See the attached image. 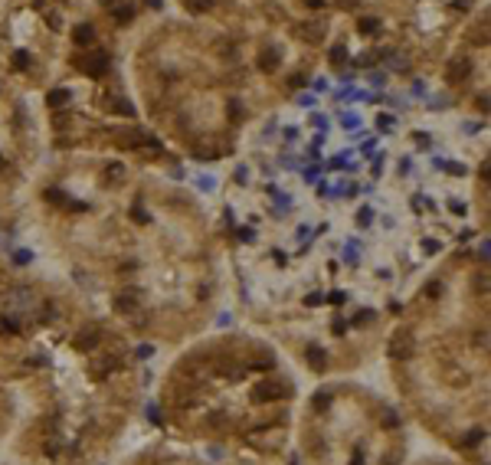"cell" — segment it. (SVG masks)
<instances>
[{"instance_id": "1", "label": "cell", "mask_w": 491, "mask_h": 465, "mask_svg": "<svg viewBox=\"0 0 491 465\" xmlns=\"http://www.w3.org/2000/svg\"><path fill=\"white\" fill-rule=\"evenodd\" d=\"M79 69L85 75H92V79H102V75H105V69H108V56L102 50H92V53H85V56L79 59Z\"/></svg>"}, {"instance_id": "2", "label": "cell", "mask_w": 491, "mask_h": 465, "mask_svg": "<svg viewBox=\"0 0 491 465\" xmlns=\"http://www.w3.org/2000/svg\"><path fill=\"white\" fill-rule=\"evenodd\" d=\"M292 33H295L298 39H305V43H321L324 33H328V26H324V23H315V20H308V23H295Z\"/></svg>"}, {"instance_id": "3", "label": "cell", "mask_w": 491, "mask_h": 465, "mask_svg": "<svg viewBox=\"0 0 491 465\" xmlns=\"http://www.w3.org/2000/svg\"><path fill=\"white\" fill-rule=\"evenodd\" d=\"M468 75H472V59H465V56H455L445 66V79L455 82V86H459V82H465Z\"/></svg>"}, {"instance_id": "4", "label": "cell", "mask_w": 491, "mask_h": 465, "mask_svg": "<svg viewBox=\"0 0 491 465\" xmlns=\"http://www.w3.org/2000/svg\"><path fill=\"white\" fill-rule=\"evenodd\" d=\"M112 305L121 311V315H131V311H138V295L135 291H118V295L112 298Z\"/></svg>"}, {"instance_id": "5", "label": "cell", "mask_w": 491, "mask_h": 465, "mask_svg": "<svg viewBox=\"0 0 491 465\" xmlns=\"http://www.w3.org/2000/svg\"><path fill=\"white\" fill-rule=\"evenodd\" d=\"M285 387H282V384H259V387H255V400H259V403H262V400H279V397H285Z\"/></svg>"}, {"instance_id": "6", "label": "cell", "mask_w": 491, "mask_h": 465, "mask_svg": "<svg viewBox=\"0 0 491 465\" xmlns=\"http://www.w3.org/2000/svg\"><path fill=\"white\" fill-rule=\"evenodd\" d=\"M393 354H396L399 360H410L413 357V337L406 334V331H403V334H396V341H393Z\"/></svg>"}, {"instance_id": "7", "label": "cell", "mask_w": 491, "mask_h": 465, "mask_svg": "<svg viewBox=\"0 0 491 465\" xmlns=\"http://www.w3.org/2000/svg\"><path fill=\"white\" fill-rule=\"evenodd\" d=\"M99 344V328H82L79 337H75V348L79 351H92Z\"/></svg>"}, {"instance_id": "8", "label": "cell", "mask_w": 491, "mask_h": 465, "mask_svg": "<svg viewBox=\"0 0 491 465\" xmlns=\"http://www.w3.org/2000/svg\"><path fill=\"white\" fill-rule=\"evenodd\" d=\"M279 62H282V53L275 50V46H269L265 53L259 56V69H265V72H272V69H279Z\"/></svg>"}, {"instance_id": "9", "label": "cell", "mask_w": 491, "mask_h": 465, "mask_svg": "<svg viewBox=\"0 0 491 465\" xmlns=\"http://www.w3.org/2000/svg\"><path fill=\"white\" fill-rule=\"evenodd\" d=\"M305 357H308V364L315 367V370H324V367H328V354L318 348V344H311V348L305 351Z\"/></svg>"}, {"instance_id": "10", "label": "cell", "mask_w": 491, "mask_h": 465, "mask_svg": "<svg viewBox=\"0 0 491 465\" xmlns=\"http://www.w3.org/2000/svg\"><path fill=\"white\" fill-rule=\"evenodd\" d=\"M328 62H331L334 69H341L344 62H347V46H344V43H334V46L328 50Z\"/></svg>"}, {"instance_id": "11", "label": "cell", "mask_w": 491, "mask_h": 465, "mask_svg": "<svg viewBox=\"0 0 491 465\" xmlns=\"http://www.w3.org/2000/svg\"><path fill=\"white\" fill-rule=\"evenodd\" d=\"M72 39H75V46H88V43H92V39H95V26H88V23L75 26Z\"/></svg>"}, {"instance_id": "12", "label": "cell", "mask_w": 491, "mask_h": 465, "mask_svg": "<svg viewBox=\"0 0 491 465\" xmlns=\"http://www.w3.org/2000/svg\"><path fill=\"white\" fill-rule=\"evenodd\" d=\"M108 108H112V112H118V115H135V108L128 105V99H121V95H108Z\"/></svg>"}, {"instance_id": "13", "label": "cell", "mask_w": 491, "mask_h": 465, "mask_svg": "<svg viewBox=\"0 0 491 465\" xmlns=\"http://www.w3.org/2000/svg\"><path fill=\"white\" fill-rule=\"evenodd\" d=\"M344 262H350V266L361 262V246H357V239H350L347 246H344Z\"/></svg>"}, {"instance_id": "14", "label": "cell", "mask_w": 491, "mask_h": 465, "mask_svg": "<svg viewBox=\"0 0 491 465\" xmlns=\"http://www.w3.org/2000/svg\"><path fill=\"white\" fill-rule=\"evenodd\" d=\"M66 102H69V89H56V92H50V105L53 108L66 105Z\"/></svg>"}, {"instance_id": "15", "label": "cell", "mask_w": 491, "mask_h": 465, "mask_svg": "<svg viewBox=\"0 0 491 465\" xmlns=\"http://www.w3.org/2000/svg\"><path fill=\"white\" fill-rule=\"evenodd\" d=\"M105 177L112 180V184H121V177H124V167L121 164H108V171H105Z\"/></svg>"}, {"instance_id": "16", "label": "cell", "mask_w": 491, "mask_h": 465, "mask_svg": "<svg viewBox=\"0 0 491 465\" xmlns=\"http://www.w3.org/2000/svg\"><path fill=\"white\" fill-rule=\"evenodd\" d=\"M373 223V210L370 206H361V210H357V226H370Z\"/></svg>"}, {"instance_id": "17", "label": "cell", "mask_w": 491, "mask_h": 465, "mask_svg": "<svg viewBox=\"0 0 491 465\" xmlns=\"http://www.w3.org/2000/svg\"><path fill=\"white\" fill-rule=\"evenodd\" d=\"M187 7H190V10H197V13H206L213 7V0H187Z\"/></svg>"}, {"instance_id": "18", "label": "cell", "mask_w": 491, "mask_h": 465, "mask_svg": "<svg viewBox=\"0 0 491 465\" xmlns=\"http://www.w3.org/2000/svg\"><path fill=\"white\" fill-rule=\"evenodd\" d=\"M26 66H30V56H26L23 50H17L13 53V69H26Z\"/></svg>"}, {"instance_id": "19", "label": "cell", "mask_w": 491, "mask_h": 465, "mask_svg": "<svg viewBox=\"0 0 491 465\" xmlns=\"http://www.w3.org/2000/svg\"><path fill=\"white\" fill-rule=\"evenodd\" d=\"M131 220H135V223H151V213L141 210V206H135V210H131Z\"/></svg>"}, {"instance_id": "20", "label": "cell", "mask_w": 491, "mask_h": 465, "mask_svg": "<svg viewBox=\"0 0 491 465\" xmlns=\"http://www.w3.org/2000/svg\"><path fill=\"white\" fill-rule=\"evenodd\" d=\"M341 124H344V128H361V118H357L354 112H350V115L344 112V115H341Z\"/></svg>"}, {"instance_id": "21", "label": "cell", "mask_w": 491, "mask_h": 465, "mask_svg": "<svg viewBox=\"0 0 491 465\" xmlns=\"http://www.w3.org/2000/svg\"><path fill=\"white\" fill-rule=\"evenodd\" d=\"M377 30H380V20H361V33L370 36V33H377Z\"/></svg>"}, {"instance_id": "22", "label": "cell", "mask_w": 491, "mask_h": 465, "mask_svg": "<svg viewBox=\"0 0 491 465\" xmlns=\"http://www.w3.org/2000/svg\"><path fill=\"white\" fill-rule=\"evenodd\" d=\"M311 124L318 128V135H324V131H328V118H324V115H311Z\"/></svg>"}, {"instance_id": "23", "label": "cell", "mask_w": 491, "mask_h": 465, "mask_svg": "<svg viewBox=\"0 0 491 465\" xmlns=\"http://www.w3.org/2000/svg\"><path fill=\"white\" fill-rule=\"evenodd\" d=\"M236 236H239L243 242H252V239H255V230H252V226H239V230H236Z\"/></svg>"}, {"instance_id": "24", "label": "cell", "mask_w": 491, "mask_h": 465, "mask_svg": "<svg viewBox=\"0 0 491 465\" xmlns=\"http://www.w3.org/2000/svg\"><path fill=\"white\" fill-rule=\"evenodd\" d=\"M197 187L210 193V190H213V177H210V174H200V177H197Z\"/></svg>"}, {"instance_id": "25", "label": "cell", "mask_w": 491, "mask_h": 465, "mask_svg": "<svg viewBox=\"0 0 491 465\" xmlns=\"http://www.w3.org/2000/svg\"><path fill=\"white\" fill-rule=\"evenodd\" d=\"M243 115H246V112L239 108V102H236V99H230V118H233V121H239Z\"/></svg>"}, {"instance_id": "26", "label": "cell", "mask_w": 491, "mask_h": 465, "mask_svg": "<svg viewBox=\"0 0 491 465\" xmlns=\"http://www.w3.org/2000/svg\"><path fill=\"white\" fill-rule=\"evenodd\" d=\"M315 406L318 409H328L331 406V393H318V397H315Z\"/></svg>"}, {"instance_id": "27", "label": "cell", "mask_w": 491, "mask_h": 465, "mask_svg": "<svg viewBox=\"0 0 491 465\" xmlns=\"http://www.w3.org/2000/svg\"><path fill=\"white\" fill-rule=\"evenodd\" d=\"M390 66L393 69H410V59L406 56H390Z\"/></svg>"}, {"instance_id": "28", "label": "cell", "mask_w": 491, "mask_h": 465, "mask_svg": "<svg viewBox=\"0 0 491 465\" xmlns=\"http://www.w3.org/2000/svg\"><path fill=\"white\" fill-rule=\"evenodd\" d=\"M115 17H118L121 23H128V20H131V7H115Z\"/></svg>"}, {"instance_id": "29", "label": "cell", "mask_w": 491, "mask_h": 465, "mask_svg": "<svg viewBox=\"0 0 491 465\" xmlns=\"http://www.w3.org/2000/svg\"><path fill=\"white\" fill-rule=\"evenodd\" d=\"M324 302V295H321V291H311V295L305 298V305H308V308H315V305H321Z\"/></svg>"}, {"instance_id": "30", "label": "cell", "mask_w": 491, "mask_h": 465, "mask_svg": "<svg viewBox=\"0 0 491 465\" xmlns=\"http://www.w3.org/2000/svg\"><path fill=\"white\" fill-rule=\"evenodd\" d=\"M30 259H33V256L26 252V249H20V252L13 256V262H17V266H26V262H30Z\"/></svg>"}, {"instance_id": "31", "label": "cell", "mask_w": 491, "mask_h": 465, "mask_svg": "<svg viewBox=\"0 0 491 465\" xmlns=\"http://www.w3.org/2000/svg\"><path fill=\"white\" fill-rule=\"evenodd\" d=\"M20 324L13 321V318H0V331H17Z\"/></svg>"}, {"instance_id": "32", "label": "cell", "mask_w": 491, "mask_h": 465, "mask_svg": "<svg viewBox=\"0 0 491 465\" xmlns=\"http://www.w3.org/2000/svg\"><path fill=\"white\" fill-rule=\"evenodd\" d=\"M439 242H435V239H423V252H439Z\"/></svg>"}, {"instance_id": "33", "label": "cell", "mask_w": 491, "mask_h": 465, "mask_svg": "<svg viewBox=\"0 0 491 465\" xmlns=\"http://www.w3.org/2000/svg\"><path fill=\"white\" fill-rule=\"evenodd\" d=\"M331 328H334V334H344V328H347V321H344V318H334V324H331Z\"/></svg>"}, {"instance_id": "34", "label": "cell", "mask_w": 491, "mask_h": 465, "mask_svg": "<svg viewBox=\"0 0 491 465\" xmlns=\"http://www.w3.org/2000/svg\"><path fill=\"white\" fill-rule=\"evenodd\" d=\"M249 180V167H236V184H246Z\"/></svg>"}, {"instance_id": "35", "label": "cell", "mask_w": 491, "mask_h": 465, "mask_svg": "<svg viewBox=\"0 0 491 465\" xmlns=\"http://www.w3.org/2000/svg\"><path fill=\"white\" fill-rule=\"evenodd\" d=\"M383 82H386L383 72H370V86H383Z\"/></svg>"}, {"instance_id": "36", "label": "cell", "mask_w": 491, "mask_h": 465, "mask_svg": "<svg viewBox=\"0 0 491 465\" xmlns=\"http://www.w3.org/2000/svg\"><path fill=\"white\" fill-rule=\"evenodd\" d=\"M298 105H301V108H311V105H315V95H301Z\"/></svg>"}, {"instance_id": "37", "label": "cell", "mask_w": 491, "mask_h": 465, "mask_svg": "<svg viewBox=\"0 0 491 465\" xmlns=\"http://www.w3.org/2000/svg\"><path fill=\"white\" fill-rule=\"evenodd\" d=\"M390 124H393V118H390V115H380V128L390 131Z\"/></svg>"}, {"instance_id": "38", "label": "cell", "mask_w": 491, "mask_h": 465, "mask_svg": "<svg viewBox=\"0 0 491 465\" xmlns=\"http://www.w3.org/2000/svg\"><path fill=\"white\" fill-rule=\"evenodd\" d=\"M50 26H53V30H59V26H62V17H56V13H50Z\"/></svg>"}, {"instance_id": "39", "label": "cell", "mask_w": 491, "mask_h": 465, "mask_svg": "<svg viewBox=\"0 0 491 465\" xmlns=\"http://www.w3.org/2000/svg\"><path fill=\"white\" fill-rule=\"evenodd\" d=\"M285 138H288V141H295V138H298V128H295V124H292V128H285Z\"/></svg>"}, {"instance_id": "40", "label": "cell", "mask_w": 491, "mask_h": 465, "mask_svg": "<svg viewBox=\"0 0 491 465\" xmlns=\"http://www.w3.org/2000/svg\"><path fill=\"white\" fill-rule=\"evenodd\" d=\"M367 321H370V311H364V315L354 318V324H367Z\"/></svg>"}, {"instance_id": "41", "label": "cell", "mask_w": 491, "mask_h": 465, "mask_svg": "<svg viewBox=\"0 0 491 465\" xmlns=\"http://www.w3.org/2000/svg\"><path fill=\"white\" fill-rule=\"evenodd\" d=\"M69 124V115H56V128H66Z\"/></svg>"}, {"instance_id": "42", "label": "cell", "mask_w": 491, "mask_h": 465, "mask_svg": "<svg viewBox=\"0 0 491 465\" xmlns=\"http://www.w3.org/2000/svg\"><path fill=\"white\" fill-rule=\"evenodd\" d=\"M308 7H324V0H305Z\"/></svg>"}, {"instance_id": "43", "label": "cell", "mask_w": 491, "mask_h": 465, "mask_svg": "<svg viewBox=\"0 0 491 465\" xmlns=\"http://www.w3.org/2000/svg\"><path fill=\"white\" fill-rule=\"evenodd\" d=\"M341 4H344V7H354V4H357V0H341Z\"/></svg>"}, {"instance_id": "44", "label": "cell", "mask_w": 491, "mask_h": 465, "mask_svg": "<svg viewBox=\"0 0 491 465\" xmlns=\"http://www.w3.org/2000/svg\"><path fill=\"white\" fill-rule=\"evenodd\" d=\"M148 4H151V7H161V0H148Z\"/></svg>"}]
</instances>
